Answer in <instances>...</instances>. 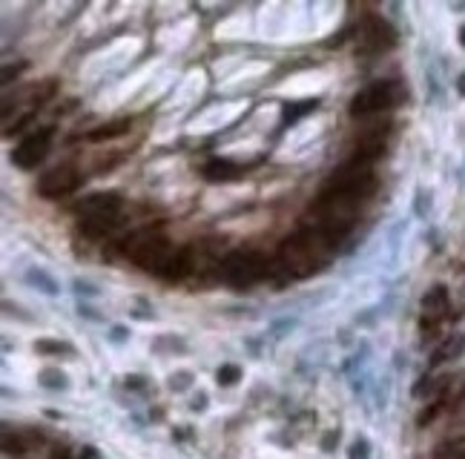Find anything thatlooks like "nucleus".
<instances>
[{
    "instance_id": "nucleus-1",
    "label": "nucleus",
    "mask_w": 465,
    "mask_h": 459,
    "mask_svg": "<svg viewBox=\"0 0 465 459\" xmlns=\"http://www.w3.org/2000/svg\"><path fill=\"white\" fill-rule=\"evenodd\" d=\"M124 250L138 267L155 270V273H161L164 265L170 261V256L175 253V250H170L167 238L161 233H155V230H138V233H133L130 238H126Z\"/></svg>"
},
{
    "instance_id": "nucleus-2",
    "label": "nucleus",
    "mask_w": 465,
    "mask_h": 459,
    "mask_svg": "<svg viewBox=\"0 0 465 459\" xmlns=\"http://www.w3.org/2000/svg\"><path fill=\"white\" fill-rule=\"evenodd\" d=\"M374 187H376V178L371 172V164L350 158L348 164H342V167L330 175L325 192L345 195V199H356L359 201V199H365V195H371Z\"/></svg>"
},
{
    "instance_id": "nucleus-3",
    "label": "nucleus",
    "mask_w": 465,
    "mask_h": 459,
    "mask_svg": "<svg viewBox=\"0 0 465 459\" xmlns=\"http://www.w3.org/2000/svg\"><path fill=\"white\" fill-rule=\"evenodd\" d=\"M267 276V258L256 250H238L224 258V278L233 287H250Z\"/></svg>"
},
{
    "instance_id": "nucleus-4",
    "label": "nucleus",
    "mask_w": 465,
    "mask_h": 459,
    "mask_svg": "<svg viewBox=\"0 0 465 459\" xmlns=\"http://www.w3.org/2000/svg\"><path fill=\"white\" fill-rule=\"evenodd\" d=\"M396 101H399L396 84H391V80H376V84L365 87L354 101H350V115H354V118H367V115L391 109Z\"/></svg>"
},
{
    "instance_id": "nucleus-5",
    "label": "nucleus",
    "mask_w": 465,
    "mask_h": 459,
    "mask_svg": "<svg viewBox=\"0 0 465 459\" xmlns=\"http://www.w3.org/2000/svg\"><path fill=\"white\" fill-rule=\"evenodd\" d=\"M49 138H52V129H41V133L23 138L18 146H14L12 161L18 164L21 170H32V167H38V164L46 158V153H49Z\"/></svg>"
},
{
    "instance_id": "nucleus-6",
    "label": "nucleus",
    "mask_w": 465,
    "mask_h": 459,
    "mask_svg": "<svg viewBox=\"0 0 465 459\" xmlns=\"http://www.w3.org/2000/svg\"><path fill=\"white\" fill-rule=\"evenodd\" d=\"M359 43L365 52H385L396 43V32L391 29V23H385L379 18H367L359 29Z\"/></svg>"
},
{
    "instance_id": "nucleus-7",
    "label": "nucleus",
    "mask_w": 465,
    "mask_h": 459,
    "mask_svg": "<svg viewBox=\"0 0 465 459\" xmlns=\"http://www.w3.org/2000/svg\"><path fill=\"white\" fill-rule=\"evenodd\" d=\"M75 187H78V172H75V167H69V164H63V167H55L52 172L43 175L41 195H46V199H60V195L72 192Z\"/></svg>"
},
{
    "instance_id": "nucleus-8",
    "label": "nucleus",
    "mask_w": 465,
    "mask_h": 459,
    "mask_svg": "<svg viewBox=\"0 0 465 459\" xmlns=\"http://www.w3.org/2000/svg\"><path fill=\"white\" fill-rule=\"evenodd\" d=\"M84 207V219H112L118 221V199L115 195H89L81 204Z\"/></svg>"
},
{
    "instance_id": "nucleus-9",
    "label": "nucleus",
    "mask_w": 465,
    "mask_h": 459,
    "mask_svg": "<svg viewBox=\"0 0 465 459\" xmlns=\"http://www.w3.org/2000/svg\"><path fill=\"white\" fill-rule=\"evenodd\" d=\"M187 273H190V253L181 250V253H172L170 256V261L161 270V278H167V282H181Z\"/></svg>"
},
{
    "instance_id": "nucleus-10",
    "label": "nucleus",
    "mask_w": 465,
    "mask_h": 459,
    "mask_svg": "<svg viewBox=\"0 0 465 459\" xmlns=\"http://www.w3.org/2000/svg\"><path fill=\"white\" fill-rule=\"evenodd\" d=\"M204 175L210 178V181H230V178L238 175V167L233 161H221V158H213L204 164Z\"/></svg>"
},
{
    "instance_id": "nucleus-11",
    "label": "nucleus",
    "mask_w": 465,
    "mask_h": 459,
    "mask_svg": "<svg viewBox=\"0 0 465 459\" xmlns=\"http://www.w3.org/2000/svg\"><path fill=\"white\" fill-rule=\"evenodd\" d=\"M126 129H130V121H115V124H104V126H98V129H92L89 133V141H106V138H118V135H124Z\"/></svg>"
},
{
    "instance_id": "nucleus-12",
    "label": "nucleus",
    "mask_w": 465,
    "mask_h": 459,
    "mask_svg": "<svg viewBox=\"0 0 465 459\" xmlns=\"http://www.w3.org/2000/svg\"><path fill=\"white\" fill-rule=\"evenodd\" d=\"M445 296H448V293H445L442 287H434V290H431L428 296H425V302H422L428 313H434V319H437L440 313H445V307H448V299H445Z\"/></svg>"
},
{
    "instance_id": "nucleus-13",
    "label": "nucleus",
    "mask_w": 465,
    "mask_h": 459,
    "mask_svg": "<svg viewBox=\"0 0 465 459\" xmlns=\"http://www.w3.org/2000/svg\"><path fill=\"white\" fill-rule=\"evenodd\" d=\"M3 451H6L9 456H14V459L26 456V454H29L26 436H21V434H6V436H3Z\"/></svg>"
},
{
    "instance_id": "nucleus-14",
    "label": "nucleus",
    "mask_w": 465,
    "mask_h": 459,
    "mask_svg": "<svg viewBox=\"0 0 465 459\" xmlns=\"http://www.w3.org/2000/svg\"><path fill=\"white\" fill-rule=\"evenodd\" d=\"M112 224H115L112 219H84L81 230H84L87 236H104V233H109V230H112Z\"/></svg>"
},
{
    "instance_id": "nucleus-15",
    "label": "nucleus",
    "mask_w": 465,
    "mask_h": 459,
    "mask_svg": "<svg viewBox=\"0 0 465 459\" xmlns=\"http://www.w3.org/2000/svg\"><path fill=\"white\" fill-rule=\"evenodd\" d=\"M238 376H242V370H238L236 365H224L218 370V382L221 385H233V382H238Z\"/></svg>"
},
{
    "instance_id": "nucleus-16",
    "label": "nucleus",
    "mask_w": 465,
    "mask_h": 459,
    "mask_svg": "<svg viewBox=\"0 0 465 459\" xmlns=\"http://www.w3.org/2000/svg\"><path fill=\"white\" fill-rule=\"evenodd\" d=\"M55 87H58L55 80H46L43 87H38V89H35V95H32V98H35V104H43V101H49V98L55 95Z\"/></svg>"
},
{
    "instance_id": "nucleus-17",
    "label": "nucleus",
    "mask_w": 465,
    "mask_h": 459,
    "mask_svg": "<svg viewBox=\"0 0 465 459\" xmlns=\"http://www.w3.org/2000/svg\"><path fill=\"white\" fill-rule=\"evenodd\" d=\"M454 353H460V342H448V344H445V348H442V350H440V353L434 356V365L445 362V359H451Z\"/></svg>"
},
{
    "instance_id": "nucleus-18",
    "label": "nucleus",
    "mask_w": 465,
    "mask_h": 459,
    "mask_svg": "<svg viewBox=\"0 0 465 459\" xmlns=\"http://www.w3.org/2000/svg\"><path fill=\"white\" fill-rule=\"evenodd\" d=\"M32 121H35V115H23V118L18 121V124H14V126H9L6 129V135H14V133H23V129L32 124Z\"/></svg>"
},
{
    "instance_id": "nucleus-19",
    "label": "nucleus",
    "mask_w": 465,
    "mask_h": 459,
    "mask_svg": "<svg viewBox=\"0 0 465 459\" xmlns=\"http://www.w3.org/2000/svg\"><path fill=\"white\" fill-rule=\"evenodd\" d=\"M308 109H313L310 101H308V104H302V107H287V109H284V112H287L284 118H287V121H296V118H299V112H308Z\"/></svg>"
},
{
    "instance_id": "nucleus-20",
    "label": "nucleus",
    "mask_w": 465,
    "mask_h": 459,
    "mask_svg": "<svg viewBox=\"0 0 465 459\" xmlns=\"http://www.w3.org/2000/svg\"><path fill=\"white\" fill-rule=\"evenodd\" d=\"M440 407H442V402H437V405H431V407H425V414L420 416V425H428L431 419H437V414H440Z\"/></svg>"
},
{
    "instance_id": "nucleus-21",
    "label": "nucleus",
    "mask_w": 465,
    "mask_h": 459,
    "mask_svg": "<svg viewBox=\"0 0 465 459\" xmlns=\"http://www.w3.org/2000/svg\"><path fill=\"white\" fill-rule=\"evenodd\" d=\"M350 456H354V459H365L367 456V442H356L354 451H350Z\"/></svg>"
},
{
    "instance_id": "nucleus-22",
    "label": "nucleus",
    "mask_w": 465,
    "mask_h": 459,
    "mask_svg": "<svg viewBox=\"0 0 465 459\" xmlns=\"http://www.w3.org/2000/svg\"><path fill=\"white\" fill-rule=\"evenodd\" d=\"M38 350H43V353H60L63 348H58V342H41Z\"/></svg>"
},
{
    "instance_id": "nucleus-23",
    "label": "nucleus",
    "mask_w": 465,
    "mask_h": 459,
    "mask_svg": "<svg viewBox=\"0 0 465 459\" xmlns=\"http://www.w3.org/2000/svg\"><path fill=\"white\" fill-rule=\"evenodd\" d=\"M49 459H75V454H72L69 448H58V451H55Z\"/></svg>"
},
{
    "instance_id": "nucleus-24",
    "label": "nucleus",
    "mask_w": 465,
    "mask_h": 459,
    "mask_svg": "<svg viewBox=\"0 0 465 459\" xmlns=\"http://www.w3.org/2000/svg\"><path fill=\"white\" fill-rule=\"evenodd\" d=\"M457 87H460V92L465 95V75H460V78H457Z\"/></svg>"
},
{
    "instance_id": "nucleus-25",
    "label": "nucleus",
    "mask_w": 465,
    "mask_h": 459,
    "mask_svg": "<svg viewBox=\"0 0 465 459\" xmlns=\"http://www.w3.org/2000/svg\"><path fill=\"white\" fill-rule=\"evenodd\" d=\"M460 41H462V46H465V26H462V32H460Z\"/></svg>"
},
{
    "instance_id": "nucleus-26",
    "label": "nucleus",
    "mask_w": 465,
    "mask_h": 459,
    "mask_svg": "<svg viewBox=\"0 0 465 459\" xmlns=\"http://www.w3.org/2000/svg\"><path fill=\"white\" fill-rule=\"evenodd\" d=\"M462 459H465V456H462Z\"/></svg>"
}]
</instances>
